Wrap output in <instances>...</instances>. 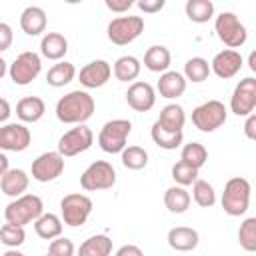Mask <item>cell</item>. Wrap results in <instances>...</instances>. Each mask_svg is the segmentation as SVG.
<instances>
[{
	"mask_svg": "<svg viewBox=\"0 0 256 256\" xmlns=\"http://www.w3.org/2000/svg\"><path fill=\"white\" fill-rule=\"evenodd\" d=\"M96 110L94 98L86 90H72L56 102V118L62 124H84Z\"/></svg>",
	"mask_w": 256,
	"mask_h": 256,
	"instance_id": "cell-1",
	"label": "cell"
},
{
	"mask_svg": "<svg viewBox=\"0 0 256 256\" xmlns=\"http://www.w3.org/2000/svg\"><path fill=\"white\" fill-rule=\"evenodd\" d=\"M42 214H44V202L36 194H22L4 208L6 222L16 226H26L30 222H36Z\"/></svg>",
	"mask_w": 256,
	"mask_h": 256,
	"instance_id": "cell-2",
	"label": "cell"
},
{
	"mask_svg": "<svg viewBox=\"0 0 256 256\" xmlns=\"http://www.w3.org/2000/svg\"><path fill=\"white\" fill-rule=\"evenodd\" d=\"M250 192L252 186L246 178L242 176H234L224 184V192H222V208L228 216H242L246 214L248 206H250Z\"/></svg>",
	"mask_w": 256,
	"mask_h": 256,
	"instance_id": "cell-3",
	"label": "cell"
},
{
	"mask_svg": "<svg viewBox=\"0 0 256 256\" xmlns=\"http://www.w3.org/2000/svg\"><path fill=\"white\" fill-rule=\"evenodd\" d=\"M130 132H132L130 120H126V118L108 120L98 134V144L108 154H120L126 148V140H128Z\"/></svg>",
	"mask_w": 256,
	"mask_h": 256,
	"instance_id": "cell-4",
	"label": "cell"
},
{
	"mask_svg": "<svg viewBox=\"0 0 256 256\" xmlns=\"http://www.w3.org/2000/svg\"><path fill=\"white\" fill-rule=\"evenodd\" d=\"M214 30H216V36L220 38V42H224V46H228L230 50L240 48L248 38L246 26L240 22V18L234 12L218 14L214 20Z\"/></svg>",
	"mask_w": 256,
	"mask_h": 256,
	"instance_id": "cell-5",
	"label": "cell"
},
{
	"mask_svg": "<svg viewBox=\"0 0 256 256\" xmlns=\"http://www.w3.org/2000/svg\"><path fill=\"white\" fill-rule=\"evenodd\" d=\"M92 206L94 204L86 194H80V192L66 194L60 200V220L72 228L82 226V224H86V220L92 212Z\"/></svg>",
	"mask_w": 256,
	"mask_h": 256,
	"instance_id": "cell-6",
	"label": "cell"
},
{
	"mask_svg": "<svg viewBox=\"0 0 256 256\" xmlns=\"http://www.w3.org/2000/svg\"><path fill=\"white\" fill-rule=\"evenodd\" d=\"M116 184V170L110 162L106 160H96L92 162L80 176V186L86 192H96V190H108Z\"/></svg>",
	"mask_w": 256,
	"mask_h": 256,
	"instance_id": "cell-7",
	"label": "cell"
},
{
	"mask_svg": "<svg viewBox=\"0 0 256 256\" xmlns=\"http://www.w3.org/2000/svg\"><path fill=\"white\" fill-rule=\"evenodd\" d=\"M226 116L228 110L220 100H208L192 110V124L200 132H214L226 122Z\"/></svg>",
	"mask_w": 256,
	"mask_h": 256,
	"instance_id": "cell-8",
	"label": "cell"
},
{
	"mask_svg": "<svg viewBox=\"0 0 256 256\" xmlns=\"http://www.w3.org/2000/svg\"><path fill=\"white\" fill-rule=\"evenodd\" d=\"M144 32L142 16H118L108 24V40L116 46H126L134 42Z\"/></svg>",
	"mask_w": 256,
	"mask_h": 256,
	"instance_id": "cell-9",
	"label": "cell"
},
{
	"mask_svg": "<svg viewBox=\"0 0 256 256\" xmlns=\"http://www.w3.org/2000/svg\"><path fill=\"white\" fill-rule=\"evenodd\" d=\"M94 144V134L86 124H78L74 128H70L68 132H64L58 140V154L62 158H70L76 156L80 152H86L90 146Z\"/></svg>",
	"mask_w": 256,
	"mask_h": 256,
	"instance_id": "cell-10",
	"label": "cell"
},
{
	"mask_svg": "<svg viewBox=\"0 0 256 256\" xmlns=\"http://www.w3.org/2000/svg\"><path fill=\"white\" fill-rule=\"evenodd\" d=\"M42 70V60H40V54L36 52H22L14 58V62L10 64L8 68V74H10V80L18 86H28Z\"/></svg>",
	"mask_w": 256,
	"mask_h": 256,
	"instance_id": "cell-11",
	"label": "cell"
},
{
	"mask_svg": "<svg viewBox=\"0 0 256 256\" xmlns=\"http://www.w3.org/2000/svg\"><path fill=\"white\" fill-rule=\"evenodd\" d=\"M256 108V78L248 76L240 80L230 96V110L236 116H248Z\"/></svg>",
	"mask_w": 256,
	"mask_h": 256,
	"instance_id": "cell-12",
	"label": "cell"
},
{
	"mask_svg": "<svg viewBox=\"0 0 256 256\" xmlns=\"http://www.w3.org/2000/svg\"><path fill=\"white\" fill-rule=\"evenodd\" d=\"M32 134L22 122L0 126V152H22L30 146Z\"/></svg>",
	"mask_w": 256,
	"mask_h": 256,
	"instance_id": "cell-13",
	"label": "cell"
},
{
	"mask_svg": "<svg viewBox=\"0 0 256 256\" xmlns=\"http://www.w3.org/2000/svg\"><path fill=\"white\" fill-rule=\"evenodd\" d=\"M64 172V158L54 152H44L32 162V178L36 182H52Z\"/></svg>",
	"mask_w": 256,
	"mask_h": 256,
	"instance_id": "cell-14",
	"label": "cell"
},
{
	"mask_svg": "<svg viewBox=\"0 0 256 256\" xmlns=\"http://www.w3.org/2000/svg\"><path fill=\"white\" fill-rule=\"evenodd\" d=\"M242 64H244V60H242L240 52L226 48V50H220V52L212 58V62H210V72H214V74H216L218 78H222V80H228V78H234V76L240 72Z\"/></svg>",
	"mask_w": 256,
	"mask_h": 256,
	"instance_id": "cell-15",
	"label": "cell"
},
{
	"mask_svg": "<svg viewBox=\"0 0 256 256\" xmlns=\"http://www.w3.org/2000/svg\"><path fill=\"white\" fill-rule=\"evenodd\" d=\"M126 102L136 112H148L156 104V90L148 82H132L126 90Z\"/></svg>",
	"mask_w": 256,
	"mask_h": 256,
	"instance_id": "cell-16",
	"label": "cell"
},
{
	"mask_svg": "<svg viewBox=\"0 0 256 256\" xmlns=\"http://www.w3.org/2000/svg\"><path fill=\"white\" fill-rule=\"evenodd\" d=\"M112 76V66L106 60H92L84 68H80L78 80L84 88H100Z\"/></svg>",
	"mask_w": 256,
	"mask_h": 256,
	"instance_id": "cell-17",
	"label": "cell"
},
{
	"mask_svg": "<svg viewBox=\"0 0 256 256\" xmlns=\"http://www.w3.org/2000/svg\"><path fill=\"white\" fill-rule=\"evenodd\" d=\"M186 78L176 72V70H166L160 74V80L156 84V90L162 98H168V100H174L178 96H182L186 92Z\"/></svg>",
	"mask_w": 256,
	"mask_h": 256,
	"instance_id": "cell-18",
	"label": "cell"
},
{
	"mask_svg": "<svg viewBox=\"0 0 256 256\" xmlns=\"http://www.w3.org/2000/svg\"><path fill=\"white\" fill-rule=\"evenodd\" d=\"M166 240H168V246H170L172 250L190 252V250H194V248L198 246L200 236H198V232H196L194 228H190V226H174V228H170Z\"/></svg>",
	"mask_w": 256,
	"mask_h": 256,
	"instance_id": "cell-19",
	"label": "cell"
},
{
	"mask_svg": "<svg viewBox=\"0 0 256 256\" xmlns=\"http://www.w3.org/2000/svg\"><path fill=\"white\" fill-rule=\"evenodd\" d=\"M46 12L40 6H26L20 14V28L28 36H40L46 30Z\"/></svg>",
	"mask_w": 256,
	"mask_h": 256,
	"instance_id": "cell-20",
	"label": "cell"
},
{
	"mask_svg": "<svg viewBox=\"0 0 256 256\" xmlns=\"http://www.w3.org/2000/svg\"><path fill=\"white\" fill-rule=\"evenodd\" d=\"M30 184V176L22 170V168H10L2 178H0V188L6 196H12V198H18L26 192Z\"/></svg>",
	"mask_w": 256,
	"mask_h": 256,
	"instance_id": "cell-21",
	"label": "cell"
},
{
	"mask_svg": "<svg viewBox=\"0 0 256 256\" xmlns=\"http://www.w3.org/2000/svg\"><path fill=\"white\" fill-rule=\"evenodd\" d=\"M68 52V40L60 32H46L40 40V54L48 60H62Z\"/></svg>",
	"mask_w": 256,
	"mask_h": 256,
	"instance_id": "cell-22",
	"label": "cell"
},
{
	"mask_svg": "<svg viewBox=\"0 0 256 256\" xmlns=\"http://www.w3.org/2000/svg\"><path fill=\"white\" fill-rule=\"evenodd\" d=\"M46 112V104L42 98L38 96H24L18 104H16V116L22 120V122H28V124H34L38 122Z\"/></svg>",
	"mask_w": 256,
	"mask_h": 256,
	"instance_id": "cell-23",
	"label": "cell"
},
{
	"mask_svg": "<svg viewBox=\"0 0 256 256\" xmlns=\"http://www.w3.org/2000/svg\"><path fill=\"white\" fill-rule=\"evenodd\" d=\"M164 130H170V132H182L184 124H186V112L180 104L172 102V104H166L162 110H160V116L156 120Z\"/></svg>",
	"mask_w": 256,
	"mask_h": 256,
	"instance_id": "cell-24",
	"label": "cell"
},
{
	"mask_svg": "<svg viewBox=\"0 0 256 256\" xmlns=\"http://www.w3.org/2000/svg\"><path fill=\"white\" fill-rule=\"evenodd\" d=\"M170 62H172L170 50L166 46H160V44L150 46L144 54V68H148L150 72H160L162 74V72L168 70Z\"/></svg>",
	"mask_w": 256,
	"mask_h": 256,
	"instance_id": "cell-25",
	"label": "cell"
},
{
	"mask_svg": "<svg viewBox=\"0 0 256 256\" xmlns=\"http://www.w3.org/2000/svg\"><path fill=\"white\" fill-rule=\"evenodd\" d=\"M140 70H142L140 60L136 56H128V54L126 56H120L114 62V66H112V72H114V76H116L118 82H132V80H136L138 74H140Z\"/></svg>",
	"mask_w": 256,
	"mask_h": 256,
	"instance_id": "cell-26",
	"label": "cell"
},
{
	"mask_svg": "<svg viewBox=\"0 0 256 256\" xmlns=\"http://www.w3.org/2000/svg\"><path fill=\"white\" fill-rule=\"evenodd\" d=\"M190 192L182 186H170L166 192H164V206L172 212V214H182L190 208Z\"/></svg>",
	"mask_w": 256,
	"mask_h": 256,
	"instance_id": "cell-27",
	"label": "cell"
},
{
	"mask_svg": "<svg viewBox=\"0 0 256 256\" xmlns=\"http://www.w3.org/2000/svg\"><path fill=\"white\" fill-rule=\"evenodd\" d=\"M34 230L42 240H54V238L62 236V220H60V216H56L52 212H44L34 222Z\"/></svg>",
	"mask_w": 256,
	"mask_h": 256,
	"instance_id": "cell-28",
	"label": "cell"
},
{
	"mask_svg": "<svg viewBox=\"0 0 256 256\" xmlns=\"http://www.w3.org/2000/svg\"><path fill=\"white\" fill-rule=\"evenodd\" d=\"M74 76H76L74 64H72V62H66V60H60L58 64H54V66L48 70L46 82H48V86H52V88H62V86L70 84V82L74 80Z\"/></svg>",
	"mask_w": 256,
	"mask_h": 256,
	"instance_id": "cell-29",
	"label": "cell"
},
{
	"mask_svg": "<svg viewBox=\"0 0 256 256\" xmlns=\"http://www.w3.org/2000/svg\"><path fill=\"white\" fill-rule=\"evenodd\" d=\"M110 254H112V240L106 234L90 236L78 248V256H110Z\"/></svg>",
	"mask_w": 256,
	"mask_h": 256,
	"instance_id": "cell-30",
	"label": "cell"
},
{
	"mask_svg": "<svg viewBox=\"0 0 256 256\" xmlns=\"http://www.w3.org/2000/svg\"><path fill=\"white\" fill-rule=\"evenodd\" d=\"M182 76L186 78V82H188V80L194 82V84L204 82V80L210 76V64H208V60L202 58V56H192V58H188L186 64H184V74H182Z\"/></svg>",
	"mask_w": 256,
	"mask_h": 256,
	"instance_id": "cell-31",
	"label": "cell"
},
{
	"mask_svg": "<svg viewBox=\"0 0 256 256\" xmlns=\"http://www.w3.org/2000/svg\"><path fill=\"white\" fill-rule=\"evenodd\" d=\"M150 136H152L154 144L160 146L162 150H176V148L182 144V140H184V134H182V132H170V130H164L158 122L152 124Z\"/></svg>",
	"mask_w": 256,
	"mask_h": 256,
	"instance_id": "cell-32",
	"label": "cell"
},
{
	"mask_svg": "<svg viewBox=\"0 0 256 256\" xmlns=\"http://www.w3.org/2000/svg\"><path fill=\"white\" fill-rule=\"evenodd\" d=\"M180 160L196 170H200L206 160H208V150L204 148V144L200 142H190V144H184L182 146V152H180Z\"/></svg>",
	"mask_w": 256,
	"mask_h": 256,
	"instance_id": "cell-33",
	"label": "cell"
},
{
	"mask_svg": "<svg viewBox=\"0 0 256 256\" xmlns=\"http://www.w3.org/2000/svg\"><path fill=\"white\" fill-rule=\"evenodd\" d=\"M184 10L186 16L196 24H204L214 16V4L210 0H188Z\"/></svg>",
	"mask_w": 256,
	"mask_h": 256,
	"instance_id": "cell-34",
	"label": "cell"
},
{
	"mask_svg": "<svg viewBox=\"0 0 256 256\" xmlns=\"http://www.w3.org/2000/svg\"><path fill=\"white\" fill-rule=\"evenodd\" d=\"M190 198H194V202L200 208H212L216 204V190L208 180H200L198 178L192 184V196Z\"/></svg>",
	"mask_w": 256,
	"mask_h": 256,
	"instance_id": "cell-35",
	"label": "cell"
},
{
	"mask_svg": "<svg viewBox=\"0 0 256 256\" xmlns=\"http://www.w3.org/2000/svg\"><path fill=\"white\" fill-rule=\"evenodd\" d=\"M120 160L128 170H142L148 164V152L142 146H128L120 152Z\"/></svg>",
	"mask_w": 256,
	"mask_h": 256,
	"instance_id": "cell-36",
	"label": "cell"
},
{
	"mask_svg": "<svg viewBox=\"0 0 256 256\" xmlns=\"http://www.w3.org/2000/svg\"><path fill=\"white\" fill-rule=\"evenodd\" d=\"M238 242L246 252H254L256 250V218L250 216L246 218L240 228H238Z\"/></svg>",
	"mask_w": 256,
	"mask_h": 256,
	"instance_id": "cell-37",
	"label": "cell"
},
{
	"mask_svg": "<svg viewBox=\"0 0 256 256\" xmlns=\"http://www.w3.org/2000/svg\"><path fill=\"white\" fill-rule=\"evenodd\" d=\"M26 240V232H24V226H16V224H4L0 226V242L8 248H18L22 246Z\"/></svg>",
	"mask_w": 256,
	"mask_h": 256,
	"instance_id": "cell-38",
	"label": "cell"
},
{
	"mask_svg": "<svg viewBox=\"0 0 256 256\" xmlns=\"http://www.w3.org/2000/svg\"><path fill=\"white\" fill-rule=\"evenodd\" d=\"M172 178H174L176 186L186 188V186H190V184H194L198 180V170L192 168V166H188V164H184L182 160H178L172 166Z\"/></svg>",
	"mask_w": 256,
	"mask_h": 256,
	"instance_id": "cell-39",
	"label": "cell"
},
{
	"mask_svg": "<svg viewBox=\"0 0 256 256\" xmlns=\"http://www.w3.org/2000/svg\"><path fill=\"white\" fill-rule=\"evenodd\" d=\"M74 252H76V248H74V242L70 238L58 236V238L50 240V246H48L50 256H74Z\"/></svg>",
	"mask_w": 256,
	"mask_h": 256,
	"instance_id": "cell-40",
	"label": "cell"
},
{
	"mask_svg": "<svg viewBox=\"0 0 256 256\" xmlns=\"http://www.w3.org/2000/svg\"><path fill=\"white\" fill-rule=\"evenodd\" d=\"M12 40H14V34H12L10 24L0 22V52L8 50V48L12 46Z\"/></svg>",
	"mask_w": 256,
	"mask_h": 256,
	"instance_id": "cell-41",
	"label": "cell"
},
{
	"mask_svg": "<svg viewBox=\"0 0 256 256\" xmlns=\"http://www.w3.org/2000/svg\"><path fill=\"white\" fill-rule=\"evenodd\" d=\"M164 0H138L136 6L142 10V12H148V14H154V12H160L164 8Z\"/></svg>",
	"mask_w": 256,
	"mask_h": 256,
	"instance_id": "cell-42",
	"label": "cell"
},
{
	"mask_svg": "<svg viewBox=\"0 0 256 256\" xmlns=\"http://www.w3.org/2000/svg\"><path fill=\"white\" fill-rule=\"evenodd\" d=\"M104 4H106V8H108V10L118 12V14L128 12V10L134 6V2H132V0H104Z\"/></svg>",
	"mask_w": 256,
	"mask_h": 256,
	"instance_id": "cell-43",
	"label": "cell"
},
{
	"mask_svg": "<svg viewBox=\"0 0 256 256\" xmlns=\"http://www.w3.org/2000/svg\"><path fill=\"white\" fill-rule=\"evenodd\" d=\"M244 134L248 140H256V114H248L246 116V124H244Z\"/></svg>",
	"mask_w": 256,
	"mask_h": 256,
	"instance_id": "cell-44",
	"label": "cell"
},
{
	"mask_svg": "<svg viewBox=\"0 0 256 256\" xmlns=\"http://www.w3.org/2000/svg\"><path fill=\"white\" fill-rule=\"evenodd\" d=\"M116 256H144V252L136 244H124L116 250Z\"/></svg>",
	"mask_w": 256,
	"mask_h": 256,
	"instance_id": "cell-45",
	"label": "cell"
},
{
	"mask_svg": "<svg viewBox=\"0 0 256 256\" xmlns=\"http://www.w3.org/2000/svg\"><path fill=\"white\" fill-rule=\"evenodd\" d=\"M12 114V108H10V102L6 98L0 96V122H6Z\"/></svg>",
	"mask_w": 256,
	"mask_h": 256,
	"instance_id": "cell-46",
	"label": "cell"
},
{
	"mask_svg": "<svg viewBox=\"0 0 256 256\" xmlns=\"http://www.w3.org/2000/svg\"><path fill=\"white\" fill-rule=\"evenodd\" d=\"M10 170V162H8V156L4 152H0V178Z\"/></svg>",
	"mask_w": 256,
	"mask_h": 256,
	"instance_id": "cell-47",
	"label": "cell"
},
{
	"mask_svg": "<svg viewBox=\"0 0 256 256\" xmlns=\"http://www.w3.org/2000/svg\"><path fill=\"white\" fill-rule=\"evenodd\" d=\"M6 72H8V64H6V60L0 56V80L4 78V74H6Z\"/></svg>",
	"mask_w": 256,
	"mask_h": 256,
	"instance_id": "cell-48",
	"label": "cell"
},
{
	"mask_svg": "<svg viewBox=\"0 0 256 256\" xmlns=\"http://www.w3.org/2000/svg\"><path fill=\"white\" fill-rule=\"evenodd\" d=\"M248 66L252 72H256V52H250V60H248Z\"/></svg>",
	"mask_w": 256,
	"mask_h": 256,
	"instance_id": "cell-49",
	"label": "cell"
},
{
	"mask_svg": "<svg viewBox=\"0 0 256 256\" xmlns=\"http://www.w3.org/2000/svg\"><path fill=\"white\" fill-rule=\"evenodd\" d=\"M2 256H24V254H22V252H18L16 248H10V250H6Z\"/></svg>",
	"mask_w": 256,
	"mask_h": 256,
	"instance_id": "cell-50",
	"label": "cell"
},
{
	"mask_svg": "<svg viewBox=\"0 0 256 256\" xmlns=\"http://www.w3.org/2000/svg\"><path fill=\"white\" fill-rule=\"evenodd\" d=\"M44 256H50V254H44Z\"/></svg>",
	"mask_w": 256,
	"mask_h": 256,
	"instance_id": "cell-51",
	"label": "cell"
}]
</instances>
